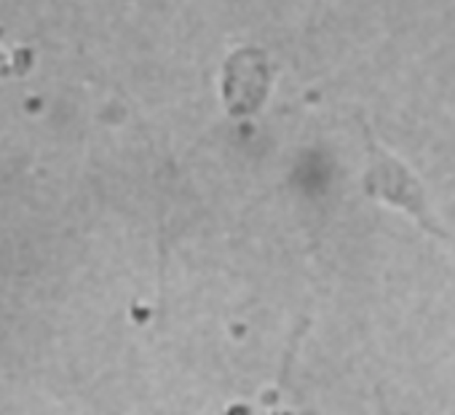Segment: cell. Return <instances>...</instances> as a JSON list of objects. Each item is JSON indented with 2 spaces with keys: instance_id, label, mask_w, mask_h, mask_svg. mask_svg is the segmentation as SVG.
Returning <instances> with one entry per match:
<instances>
[{
  "instance_id": "6da1fadb",
  "label": "cell",
  "mask_w": 455,
  "mask_h": 415,
  "mask_svg": "<svg viewBox=\"0 0 455 415\" xmlns=\"http://www.w3.org/2000/svg\"><path fill=\"white\" fill-rule=\"evenodd\" d=\"M367 182H370L372 193L388 198L391 204L404 206L407 212H412L415 218L426 220L423 218V206H420V190H418L415 180L391 156H386V153L375 156V161H372V166L367 172Z\"/></svg>"
}]
</instances>
